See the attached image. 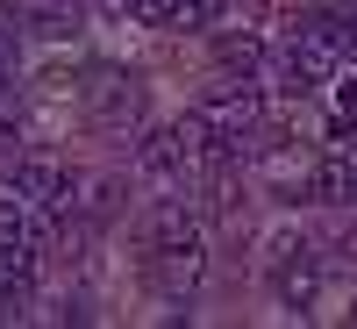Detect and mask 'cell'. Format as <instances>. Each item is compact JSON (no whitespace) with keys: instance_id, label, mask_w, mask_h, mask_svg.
<instances>
[{"instance_id":"cell-1","label":"cell","mask_w":357,"mask_h":329,"mask_svg":"<svg viewBox=\"0 0 357 329\" xmlns=\"http://www.w3.org/2000/svg\"><path fill=\"white\" fill-rule=\"evenodd\" d=\"M136 244H143V272H151V286L165 301L193 293L200 265H207V236H200V207L193 200H158L151 215H143Z\"/></svg>"},{"instance_id":"cell-2","label":"cell","mask_w":357,"mask_h":329,"mask_svg":"<svg viewBox=\"0 0 357 329\" xmlns=\"http://www.w3.org/2000/svg\"><path fill=\"white\" fill-rule=\"evenodd\" d=\"M222 151H215V129L200 122V115H178V122H165V129H151L136 143V165L151 172V179H193L200 165H215Z\"/></svg>"},{"instance_id":"cell-3","label":"cell","mask_w":357,"mask_h":329,"mask_svg":"<svg viewBox=\"0 0 357 329\" xmlns=\"http://www.w3.org/2000/svg\"><path fill=\"white\" fill-rule=\"evenodd\" d=\"M8 187H15V200L43 207V215H65V207L79 200V172L57 165V158H43V151H15L8 158Z\"/></svg>"},{"instance_id":"cell-4","label":"cell","mask_w":357,"mask_h":329,"mask_svg":"<svg viewBox=\"0 0 357 329\" xmlns=\"http://www.w3.org/2000/svg\"><path fill=\"white\" fill-rule=\"evenodd\" d=\"M200 122L215 129V151H222V158H236V151H243V143L257 136V122H264V101L250 94V86H236V94H222L215 108L200 115Z\"/></svg>"},{"instance_id":"cell-5","label":"cell","mask_w":357,"mask_h":329,"mask_svg":"<svg viewBox=\"0 0 357 329\" xmlns=\"http://www.w3.org/2000/svg\"><path fill=\"white\" fill-rule=\"evenodd\" d=\"M272 293H279V308H314V293H321V258L307 251V244H279V258H272Z\"/></svg>"},{"instance_id":"cell-6","label":"cell","mask_w":357,"mask_h":329,"mask_svg":"<svg viewBox=\"0 0 357 329\" xmlns=\"http://www.w3.org/2000/svg\"><path fill=\"white\" fill-rule=\"evenodd\" d=\"M86 101H93V115L107 129H136L143 122V86L129 72H114V65H100L93 79H86Z\"/></svg>"},{"instance_id":"cell-7","label":"cell","mask_w":357,"mask_h":329,"mask_svg":"<svg viewBox=\"0 0 357 329\" xmlns=\"http://www.w3.org/2000/svg\"><path fill=\"white\" fill-rule=\"evenodd\" d=\"M36 244H43V222L29 215V200H0V258L8 265H36Z\"/></svg>"},{"instance_id":"cell-8","label":"cell","mask_w":357,"mask_h":329,"mask_svg":"<svg viewBox=\"0 0 357 329\" xmlns=\"http://www.w3.org/2000/svg\"><path fill=\"white\" fill-rule=\"evenodd\" d=\"M307 200H357V158H321L307 172Z\"/></svg>"},{"instance_id":"cell-9","label":"cell","mask_w":357,"mask_h":329,"mask_svg":"<svg viewBox=\"0 0 357 329\" xmlns=\"http://www.w3.org/2000/svg\"><path fill=\"white\" fill-rule=\"evenodd\" d=\"M215 65L257 79V72H264V43H257V36H222V43H215Z\"/></svg>"},{"instance_id":"cell-10","label":"cell","mask_w":357,"mask_h":329,"mask_svg":"<svg viewBox=\"0 0 357 329\" xmlns=\"http://www.w3.org/2000/svg\"><path fill=\"white\" fill-rule=\"evenodd\" d=\"M215 22H222V0H172L165 29H215Z\"/></svg>"},{"instance_id":"cell-11","label":"cell","mask_w":357,"mask_h":329,"mask_svg":"<svg viewBox=\"0 0 357 329\" xmlns=\"http://www.w3.org/2000/svg\"><path fill=\"white\" fill-rule=\"evenodd\" d=\"M129 22H151V29H165V22H172V0H129Z\"/></svg>"},{"instance_id":"cell-12","label":"cell","mask_w":357,"mask_h":329,"mask_svg":"<svg viewBox=\"0 0 357 329\" xmlns=\"http://www.w3.org/2000/svg\"><path fill=\"white\" fill-rule=\"evenodd\" d=\"M15 72V22H0V79Z\"/></svg>"},{"instance_id":"cell-13","label":"cell","mask_w":357,"mask_h":329,"mask_svg":"<svg viewBox=\"0 0 357 329\" xmlns=\"http://www.w3.org/2000/svg\"><path fill=\"white\" fill-rule=\"evenodd\" d=\"M15 136H22V115H0V151H8Z\"/></svg>"},{"instance_id":"cell-14","label":"cell","mask_w":357,"mask_h":329,"mask_svg":"<svg viewBox=\"0 0 357 329\" xmlns=\"http://www.w3.org/2000/svg\"><path fill=\"white\" fill-rule=\"evenodd\" d=\"M336 115H343V122H357V86H343V101H336Z\"/></svg>"},{"instance_id":"cell-15","label":"cell","mask_w":357,"mask_h":329,"mask_svg":"<svg viewBox=\"0 0 357 329\" xmlns=\"http://www.w3.org/2000/svg\"><path fill=\"white\" fill-rule=\"evenodd\" d=\"M100 8H114V15H129V0H100Z\"/></svg>"}]
</instances>
